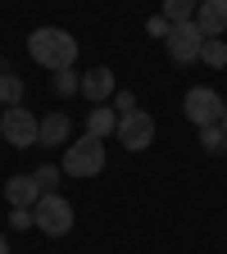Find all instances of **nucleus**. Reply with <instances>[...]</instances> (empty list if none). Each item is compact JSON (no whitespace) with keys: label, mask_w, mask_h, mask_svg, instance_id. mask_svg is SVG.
Returning <instances> with one entry per match:
<instances>
[{"label":"nucleus","mask_w":227,"mask_h":254,"mask_svg":"<svg viewBox=\"0 0 227 254\" xmlns=\"http://www.w3.org/2000/svg\"><path fill=\"white\" fill-rule=\"evenodd\" d=\"M27 55H32V64H41V68L64 73V68L77 64V37L64 32V27H37L27 37Z\"/></svg>","instance_id":"obj_1"},{"label":"nucleus","mask_w":227,"mask_h":254,"mask_svg":"<svg viewBox=\"0 0 227 254\" xmlns=\"http://www.w3.org/2000/svg\"><path fill=\"white\" fill-rule=\"evenodd\" d=\"M69 177L86 182L95 173H105V141L100 136H82V141H69L64 145V164H59Z\"/></svg>","instance_id":"obj_2"},{"label":"nucleus","mask_w":227,"mask_h":254,"mask_svg":"<svg viewBox=\"0 0 227 254\" xmlns=\"http://www.w3.org/2000/svg\"><path fill=\"white\" fill-rule=\"evenodd\" d=\"M32 227L46 232V236H69L73 232V204L59 195H41L37 204H32Z\"/></svg>","instance_id":"obj_3"},{"label":"nucleus","mask_w":227,"mask_h":254,"mask_svg":"<svg viewBox=\"0 0 227 254\" xmlns=\"http://www.w3.org/2000/svg\"><path fill=\"white\" fill-rule=\"evenodd\" d=\"M223 109H227V100H223L214 86H191V91L182 95V114L196 123V127H214V123H223Z\"/></svg>","instance_id":"obj_4"},{"label":"nucleus","mask_w":227,"mask_h":254,"mask_svg":"<svg viewBox=\"0 0 227 254\" xmlns=\"http://www.w3.org/2000/svg\"><path fill=\"white\" fill-rule=\"evenodd\" d=\"M37 132H41V118L27 114L23 105H14V109L0 114V136H5L14 150H32V145H37Z\"/></svg>","instance_id":"obj_5"},{"label":"nucleus","mask_w":227,"mask_h":254,"mask_svg":"<svg viewBox=\"0 0 227 254\" xmlns=\"http://www.w3.org/2000/svg\"><path fill=\"white\" fill-rule=\"evenodd\" d=\"M118 145L132 150V154H141L146 145H154V118H150L146 109L123 114V118H118Z\"/></svg>","instance_id":"obj_6"},{"label":"nucleus","mask_w":227,"mask_h":254,"mask_svg":"<svg viewBox=\"0 0 227 254\" xmlns=\"http://www.w3.org/2000/svg\"><path fill=\"white\" fill-rule=\"evenodd\" d=\"M200 46H205V37H200L196 23H177L168 32V41H164V50H168L173 64H196L200 59Z\"/></svg>","instance_id":"obj_7"},{"label":"nucleus","mask_w":227,"mask_h":254,"mask_svg":"<svg viewBox=\"0 0 227 254\" xmlns=\"http://www.w3.org/2000/svg\"><path fill=\"white\" fill-rule=\"evenodd\" d=\"M196 27H200V37H223L227 32V0H200Z\"/></svg>","instance_id":"obj_8"},{"label":"nucleus","mask_w":227,"mask_h":254,"mask_svg":"<svg viewBox=\"0 0 227 254\" xmlns=\"http://www.w3.org/2000/svg\"><path fill=\"white\" fill-rule=\"evenodd\" d=\"M5 200H9V209H32L41 200V186L32 182V173H18V177L5 182Z\"/></svg>","instance_id":"obj_9"},{"label":"nucleus","mask_w":227,"mask_h":254,"mask_svg":"<svg viewBox=\"0 0 227 254\" xmlns=\"http://www.w3.org/2000/svg\"><path fill=\"white\" fill-rule=\"evenodd\" d=\"M82 95L91 105H105L114 95V68H86L82 73Z\"/></svg>","instance_id":"obj_10"},{"label":"nucleus","mask_w":227,"mask_h":254,"mask_svg":"<svg viewBox=\"0 0 227 254\" xmlns=\"http://www.w3.org/2000/svg\"><path fill=\"white\" fill-rule=\"evenodd\" d=\"M69 136H73L69 114H46L41 118V132H37V145H69Z\"/></svg>","instance_id":"obj_11"},{"label":"nucleus","mask_w":227,"mask_h":254,"mask_svg":"<svg viewBox=\"0 0 227 254\" xmlns=\"http://www.w3.org/2000/svg\"><path fill=\"white\" fill-rule=\"evenodd\" d=\"M109 132H118V114L109 109V105H95V109H86V136H109Z\"/></svg>","instance_id":"obj_12"},{"label":"nucleus","mask_w":227,"mask_h":254,"mask_svg":"<svg viewBox=\"0 0 227 254\" xmlns=\"http://www.w3.org/2000/svg\"><path fill=\"white\" fill-rule=\"evenodd\" d=\"M196 9H200V0H164V9H159V14L177 27V23H196Z\"/></svg>","instance_id":"obj_13"},{"label":"nucleus","mask_w":227,"mask_h":254,"mask_svg":"<svg viewBox=\"0 0 227 254\" xmlns=\"http://www.w3.org/2000/svg\"><path fill=\"white\" fill-rule=\"evenodd\" d=\"M200 64H209V68H227V41H223V37H205Z\"/></svg>","instance_id":"obj_14"},{"label":"nucleus","mask_w":227,"mask_h":254,"mask_svg":"<svg viewBox=\"0 0 227 254\" xmlns=\"http://www.w3.org/2000/svg\"><path fill=\"white\" fill-rule=\"evenodd\" d=\"M0 105H5V109L23 105V77L18 73H0Z\"/></svg>","instance_id":"obj_15"},{"label":"nucleus","mask_w":227,"mask_h":254,"mask_svg":"<svg viewBox=\"0 0 227 254\" xmlns=\"http://www.w3.org/2000/svg\"><path fill=\"white\" fill-rule=\"evenodd\" d=\"M55 95H82V73H77V68L55 73Z\"/></svg>","instance_id":"obj_16"},{"label":"nucleus","mask_w":227,"mask_h":254,"mask_svg":"<svg viewBox=\"0 0 227 254\" xmlns=\"http://www.w3.org/2000/svg\"><path fill=\"white\" fill-rule=\"evenodd\" d=\"M59 173H64V168H55V164H41V168H32V182L41 186V195H55V186H59Z\"/></svg>","instance_id":"obj_17"},{"label":"nucleus","mask_w":227,"mask_h":254,"mask_svg":"<svg viewBox=\"0 0 227 254\" xmlns=\"http://www.w3.org/2000/svg\"><path fill=\"white\" fill-rule=\"evenodd\" d=\"M200 145H205L209 154H223V150H227V132H223V123H214V127H200Z\"/></svg>","instance_id":"obj_18"},{"label":"nucleus","mask_w":227,"mask_h":254,"mask_svg":"<svg viewBox=\"0 0 227 254\" xmlns=\"http://www.w3.org/2000/svg\"><path fill=\"white\" fill-rule=\"evenodd\" d=\"M146 32H150L154 41H168V32H173V23H168L164 14H150V18H146Z\"/></svg>","instance_id":"obj_19"},{"label":"nucleus","mask_w":227,"mask_h":254,"mask_svg":"<svg viewBox=\"0 0 227 254\" xmlns=\"http://www.w3.org/2000/svg\"><path fill=\"white\" fill-rule=\"evenodd\" d=\"M132 109H137V95H132V91H118V95H114V114L123 118V114H132Z\"/></svg>","instance_id":"obj_20"},{"label":"nucleus","mask_w":227,"mask_h":254,"mask_svg":"<svg viewBox=\"0 0 227 254\" xmlns=\"http://www.w3.org/2000/svg\"><path fill=\"white\" fill-rule=\"evenodd\" d=\"M9 227L14 232H27L32 227V209H9Z\"/></svg>","instance_id":"obj_21"},{"label":"nucleus","mask_w":227,"mask_h":254,"mask_svg":"<svg viewBox=\"0 0 227 254\" xmlns=\"http://www.w3.org/2000/svg\"><path fill=\"white\" fill-rule=\"evenodd\" d=\"M0 254H9V241H5V236H0Z\"/></svg>","instance_id":"obj_22"},{"label":"nucleus","mask_w":227,"mask_h":254,"mask_svg":"<svg viewBox=\"0 0 227 254\" xmlns=\"http://www.w3.org/2000/svg\"><path fill=\"white\" fill-rule=\"evenodd\" d=\"M223 132H227V109H223Z\"/></svg>","instance_id":"obj_23"},{"label":"nucleus","mask_w":227,"mask_h":254,"mask_svg":"<svg viewBox=\"0 0 227 254\" xmlns=\"http://www.w3.org/2000/svg\"><path fill=\"white\" fill-rule=\"evenodd\" d=\"M0 73H5V59H0Z\"/></svg>","instance_id":"obj_24"}]
</instances>
